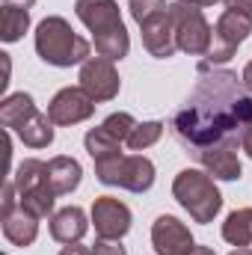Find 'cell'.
Returning <instances> with one entry per match:
<instances>
[{
  "label": "cell",
  "instance_id": "6da1fadb",
  "mask_svg": "<svg viewBox=\"0 0 252 255\" xmlns=\"http://www.w3.org/2000/svg\"><path fill=\"white\" fill-rule=\"evenodd\" d=\"M252 125V95L235 71L199 63V83L172 116V133L187 148L202 154L223 142H241V133Z\"/></svg>",
  "mask_w": 252,
  "mask_h": 255
},
{
  "label": "cell",
  "instance_id": "7a4b0ae2",
  "mask_svg": "<svg viewBox=\"0 0 252 255\" xmlns=\"http://www.w3.org/2000/svg\"><path fill=\"white\" fill-rule=\"evenodd\" d=\"M74 15L92 30L95 36V54L107 60H125L130 51V36L125 30V21L119 15L116 0H77Z\"/></svg>",
  "mask_w": 252,
  "mask_h": 255
},
{
  "label": "cell",
  "instance_id": "3957f363",
  "mask_svg": "<svg viewBox=\"0 0 252 255\" xmlns=\"http://www.w3.org/2000/svg\"><path fill=\"white\" fill-rule=\"evenodd\" d=\"M36 54L42 63L54 68H71V65H83L92 57V45L89 39L71 30V24L63 15H48L36 27Z\"/></svg>",
  "mask_w": 252,
  "mask_h": 255
},
{
  "label": "cell",
  "instance_id": "277c9868",
  "mask_svg": "<svg viewBox=\"0 0 252 255\" xmlns=\"http://www.w3.org/2000/svg\"><path fill=\"white\" fill-rule=\"evenodd\" d=\"M0 125L12 130L27 148H48L54 142V122L33 104L30 92H12L0 101Z\"/></svg>",
  "mask_w": 252,
  "mask_h": 255
},
{
  "label": "cell",
  "instance_id": "5b68a950",
  "mask_svg": "<svg viewBox=\"0 0 252 255\" xmlns=\"http://www.w3.org/2000/svg\"><path fill=\"white\" fill-rule=\"evenodd\" d=\"M175 202L193 217V223H214V217L223 211V193L217 187V178H211L202 169H181L172 181Z\"/></svg>",
  "mask_w": 252,
  "mask_h": 255
},
{
  "label": "cell",
  "instance_id": "8992f818",
  "mask_svg": "<svg viewBox=\"0 0 252 255\" xmlns=\"http://www.w3.org/2000/svg\"><path fill=\"white\" fill-rule=\"evenodd\" d=\"M15 190L21 199V208H27L33 217L45 220V217H54V202H57V190L51 184V175H48V163L45 160H36V157H27L15 166Z\"/></svg>",
  "mask_w": 252,
  "mask_h": 255
},
{
  "label": "cell",
  "instance_id": "52a82bcc",
  "mask_svg": "<svg viewBox=\"0 0 252 255\" xmlns=\"http://www.w3.org/2000/svg\"><path fill=\"white\" fill-rule=\"evenodd\" d=\"M95 178L107 187L148 193L154 184V163L145 154H113V157L95 160Z\"/></svg>",
  "mask_w": 252,
  "mask_h": 255
},
{
  "label": "cell",
  "instance_id": "ba28073f",
  "mask_svg": "<svg viewBox=\"0 0 252 255\" xmlns=\"http://www.w3.org/2000/svg\"><path fill=\"white\" fill-rule=\"evenodd\" d=\"M169 18L175 27V39H178V51H184L190 57H205L211 48V33L214 27L205 21L202 9L184 3V0H172L169 3Z\"/></svg>",
  "mask_w": 252,
  "mask_h": 255
},
{
  "label": "cell",
  "instance_id": "9c48e42d",
  "mask_svg": "<svg viewBox=\"0 0 252 255\" xmlns=\"http://www.w3.org/2000/svg\"><path fill=\"white\" fill-rule=\"evenodd\" d=\"M252 33V21L244 15V12H238V9H223V15L217 18V24H214V33H211V48H208V54H205V65H220V63H229L235 54H238V48L250 39Z\"/></svg>",
  "mask_w": 252,
  "mask_h": 255
},
{
  "label": "cell",
  "instance_id": "30bf717a",
  "mask_svg": "<svg viewBox=\"0 0 252 255\" xmlns=\"http://www.w3.org/2000/svg\"><path fill=\"white\" fill-rule=\"evenodd\" d=\"M80 86L92 95L95 104H104V101H113L122 89V80H119V71L113 60L107 57H89L86 63L80 65Z\"/></svg>",
  "mask_w": 252,
  "mask_h": 255
},
{
  "label": "cell",
  "instance_id": "8fae6325",
  "mask_svg": "<svg viewBox=\"0 0 252 255\" xmlns=\"http://www.w3.org/2000/svg\"><path fill=\"white\" fill-rule=\"evenodd\" d=\"M130 208L116 196H98L92 202V226L101 241H122L130 232Z\"/></svg>",
  "mask_w": 252,
  "mask_h": 255
},
{
  "label": "cell",
  "instance_id": "7c38bea8",
  "mask_svg": "<svg viewBox=\"0 0 252 255\" xmlns=\"http://www.w3.org/2000/svg\"><path fill=\"white\" fill-rule=\"evenodd\" d=\"M92 113H95V101H92V95L83 86H65L48 104V119L60 128L86 122Z\"/></svg>",
  "mask_w": 252,
  "mask_h": 255
},
{
  "label": "cell",
  "instance_id": "4fadbf2b",
  "mask_svg": "<svg viewBox=\"0 0 252 255\" xmlns=\"http://www.w3.org/2000/svg\"><path fill=\"white\" fill-rule=\"evenodd\" d=\"M151 247L157 255H190L196 247L190 229L172 214H160L151 226Z\"/></svg>",
  "mask_w": 252,
  "mask_h": 255
},
{
  "label": "cell",
  "instance_id": "5bb4252c",
  "mask_svg": "<svg viewBox=\"0 0 252 255\" xmlns=\"http://www.w3.org/2000/svg\"><path fill=\"white\" fill-rule=\"evenodd\" d=\"M142 30V48L148 51V57L154 60H169L175 57L178 51V39H175V27H172V18H169V9L145 18L139 24Z\"/></svg>",
  "mask_w": 252,
  "mask_h": 255
},
{
  "label": "cell",
  "instance_id": "9a60e30c",
  "mask_svg": "<svg viewBox=\"0 0 252 255\" xmlns=\"http://www.w3.org/2000/svg\"><path fill=\"white\" fill-rule=\"evenodd\" d=\"M238 148L241 142H223V145H214L202 154H196L193 160L217 181H238L244 166H241V157H238Z\"/></svg>",
  "mask_w": 252,
  "mask_h": 255
},
{
  "label": "cell",
  "instance_id": "2e32d148",
  "mask_svg": "<svg viewBox=\"0 0 252 255\" xmlns=\"http://www.w3.org/2000/svg\"><path fill=\"white\" fill-rule=\"evenodd\" d=\"M89 223H86V214L83 208L77 205H68V208H60L54 217H51V238L57 244H80L83 235H86Z\"/></svg>",
  "mask_w": 252,
  "mask_h": 255
},
{
  "label": "cell",
  "instance_id": "e0dca14e",
  "mask_svg": "<svg viewBox=\"0 0 252 255\" xmlns=\"http://www.w3.org/2000/svg\"><path fill=\"white\" fill-rule=\"evenodd\" d=\"M3 238L12 247H30L39 238V217H33L27 208H15L9 214H3Z\"/></svg>",
  "mask_w": 252,
  "mask_h": 255
},
{
  "label": "cell",
  "instance_id": "ac0fdd59",
  "mask_svg": "<svg viewBox=\"0 0 252 255\" xmlns=\"http://www.w3.org/2000/svg\"><path fill=\"white\" fill-rule=\"evenodd\" d=\"M48 175H51V184H54L57 196H68V193H74L80 187L83 169H80V163H77L74 157L57 154V157L48 160Z\"/></svg>",
  "mask_w": 252,
  "mask_h": 255
},
{
  "label": "cell",
  "instance_id": "d6986e66",
  "mask_svg": "<svg viewBox=\"0 0 252 255\" xmlns=\"http://www.w3.org/2000/svg\"><path fill=\"white\" fill-rule=\"evenodd\" d=\"M223 241L232 247H252V208H238L226 217Z\"/></svg>",
  "mask_w": 252,
  "mask_h": 255
},
{
  "label": "cell",
  "instance_id": "ffe728a7",
  "mask_svg": "<svg viewBox=\"0 0 252 255\" xmlns=\"http://www.w3.org/2000/svg\"><path fill=\"white\" fill-rule=\"evenodd\" d=\"M27 30H30V9H18V6H6L3 3V12H0V39L6 45H12Z\"/></svg>",
  "mask_w": 252,
  "mask_h": 255
},
{
  "label": "cell",
  "instance_id": "44dd1931",
  "mask_svg": "<svg viewBox=\"0 0 252 255\" xmlns=\"http://www.w3.org/2000/svg\"><path fill=\"white\" fill-rule=\"evenodd\" d=\"M83 145L89 151L92 160H104V157H113V154H122V142L116 136H110L104 128H89L86 136H83Z\"/></svg>",
  "mask_w": 252,
  "mask_h": 255
},
{
  "label": "cell",
  "instance_id": "7402d4cb",
  "mask_svg": "<svg viewBox=\"0 0 252 255\" xmlns=\"http://www.w3.org/2000/svg\"><path fill=\"white\" fill-rule=\"evenodd\" d=\"M160 136H163V122H136V128L130 130V136L125 139V145L130 151H145Z\"/></svg>",
  "mask_w": 252,
  "mask_h": 255
},
{
  "label": "cell",
  "instance_id": "603a6c76",
  "mask_svg": "<svg viewBox=\"0 0 252 255\" xmlns=\"http://www.w3.org/2000/svg\"><path fill=\"white\" fill-rule=\"evenodd\" d=\"M101 128H104L110 136H116L119 142H125L127 136H130V130L136 128V119H133L130 113H110V116L101 122Z\"/></svg>",
  "mask_w": 252,
  "mask_h": 255
},
{
  "label": "cell",
  "instance_id": "cb8c5ba5",
  "mask_svg": "<svg viewBox=\"0 0 252 255\" xmlns=\"http://www.w3.org/2000/svg\"><path fill=\"white\" fill-rule=\"evenodd\" d=\"M127 9H130L133 21H136V24H142L145 18H151V15H157V12L169 9V3H166V0H130V3H127Z\"/></svg>",
  "mask_w": 252,
  "mask_h": 255
},
{
  "label": "cell",
  "instance_id": "d4e9b609",
  "mask_svg": "<svg viewBox=\"0 0 252 255\" xmlns=\"http://www.w3.org/2000/svg\"><path fill=\"white\" fill-rule=\"evenodd\" d=\"M92 255H127L125 247L119 244V241H95V247H92Z\"/></svg>",
  "mask_w": 252,
  "mask_h": 255
},
{
  "label": "cell",
  "instance_id": "484cf974",
  "mask_svg": "<svg viewBox=\"0 0 252 255\" xmlns=\"http://www.w3.org/2000/svg\"><path fill=\"white\" fill-rule=\"evenodd\" d=\"M223 3H226V9H238L252 21V0H223Z\"/></svg>",
  "mask_w": 252,
  "mask_h": 255
},
{
  "label": "cell",
  "instance_id": "4316f807",
  "mask_svg": "<svg viewBox=\"0 0 252 255\" xmlns=\"http://www.w3.org/2000/svg\"><path fill=\"white\" fill-rule=\"evenodd\" d=\"M60 255H92V247H80V244H68L63 247V253Z\"/></svg>",
  "mask_w": 252,
  "mask_h": 255
},
{
  "label": "cell",
  "instance_id": "83f0119b",
  "mask_svg": "<svg viewBox=\"0 0 252 255\" xmlns=\"http://www.w3.org/2000/svg\"><path fill=\"white\" fill-rule=\"evenodd\" d=\"M241 148H244V151L250 154V160H252V125L247 128L244 133H241Z\"/></svg>",
  "mask_w": 252,
  "mask_h": 255
},
{
  "label": "cell",
  "instance_id": "f1b7e54d",
  "mask_svg": "<svg viewBox=\"0 0 252 255\" xmlns=\"http://www.w3.org/2000/svg\"><path fill=\"white\" fill-rule=\"evenodd\" d=\"M241 83H244V89L252 95V60L247 63V68H244V74H241Z\"/></svg>",
  "mask_w": 252,
  "mask_h": 255
},
{
  "label": "cell",
  "instance_id": "f546056e",
  "mask_svg": "<svg viewBox=\"0 0 252 255\" xmlns=\"http://www.w3.org/2000/svg\"><path fill=\"white\" fill-rule=\"evenodd\" d=\"M3 3H6V6H18V9H30L36 0H3Z\"/></svg>",
  "mask_w": 252,
  "mask_h": 255
},
{
  "label": "cell",
  "instance_id": "4dcf8cb0",
  "mask_svg": "<svg viewBox=\"0 0 252 255\" xmlns=\"http://www.w3.org/2000/svg\"><path fill=\"white\" fill-rule=\"evenodd\" d=\"M190 255H214V250H211V247H193Z\"/></svg>",
  "mask_w": 252,
  "mask_h": 255
},
{
  "label": "cell",
  "instance_id": "1f68e13d",
  "mask_svg": "<svg viewBox=\"0 0 252 255\" xmlns=\"http://www.w3.org/2000/svg\"><path fill=\"white\" fill-rule=\"evenodd\" d=\"M184 3H193V6L202 9V6H214V3H220V0H184Z\"/></svg>",
  "mask_w": 252,
  "mask_h": 255
},
{
  "label": "cell",
  "instance_id": "d6a6232c",
  "mask_svg": "<svg viewBox=\"0 0 252 255\" xmlns=\"http://www.w3.org/2000/svg\"><path fill=\"white\" fill-rule=\"evenodd\" d=\"M229 255H252V247H238V250H232Z\"/></svg>",
  "mask_w": 252,
  "mask_h": 255
}]
</instances>
